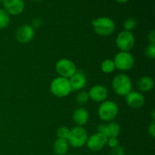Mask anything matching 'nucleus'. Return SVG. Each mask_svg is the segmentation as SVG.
Returning <instances> with one entry per match:
<instances>
[{"instance_id":"obj_1","label":"nucleus","mask_w":155,"mask_h":155,"mask_svg":"<svg viewBox=\"0 0 155 155\" xmlns=\"http://www.w3.org/2000/svg\"><path fill=\"white\" fill-rule=\"evenodd\" d=\"M94 30L101 36H109L114 33L115 24L108 17H100L95 18L92 22Z\"/></svg>"},{"instance_id":"obj_2","label":"nucleus","mask_w":155,"mask_h":155,"mask_svg":"<svg viewBox=\"0 0 155 155\" xmlns=\"http://www.w3.org/2000/svg\"><path fill=\"white\" fill-rule=\"evenodd\" d=\"M119 113L118 106L114 101L105 100L101 103L98 109V115L101 120L111 122L117 117Z\"/></svg>"},{"instance_id":"obj_3","label":"nucleus","mask_w":155,"mask_h":155,"mask_svg":"<svg viewBox=\"0 0 155 155\" xmlns=\"http://www.w3.org/2000/svg\"><path fill=\"white\" fill-rule=\"evenodd\" d=\"M50 91L53 95L58 98L67 97L72 92L69 79L61 77L54 78L50 85Z\"/></svg>"},{"instance_id":"obj_4","label":"nucleus","mask_w":155,"mask_h":155,"mask_svg":"<svg viewBox=\"0 0 155 155\" xmlns=\"http://www.w3.org/2000/svg\"><path fill=\"white\" fill-rule=\"evenodd\" d=\"M112 87L117 95L126 96L132 91L133 83L129 76L120 74L117 75L112 80Z\"/></svg>"},{"instance_id":"obj_5","label":"nucleus","mask_w":155,"mask_h":155,"mask_svg":"<svg viewBox=\"0 0 155 155\" xmlns=\"http://www.w3.org/2000/svg\"><path fill=\"white\" fill-rule=\"evenodd\" d=\"M88 137L89 136L86 129L83 127L77 126L71 130V133L68 142L73 148H82L86 144Z\"/></svg>"},{"instance_id":"obj_6","label":"nucleus","mask_w":155,"mask_h":155,"mask_svg":"<svg viewBox=\"0 0 155 155\" xmlns=\"http://www.w3.org/2000/svg\"><path fill=\"white\" fill-rule=\"evenodd\" d=\"M115 68L121 71H127L131 70L134 66V58L129 51H120L115 55Z\"/></svg>"},{"instance_id":"obj_7","label":"nucleus","mask_w":155,"mask_h":155,"mask_svg":"<svg viewBox=\"0 0 155 155\" xmlns=\"http://www.w3.org/2000/svg\"><path fill=\"white\" fill-rule=\"evenodd\" d=\"M116 45L120 51H129L135 45V36L132 32L123 30L116 38Z\"/></svg>"},{"instance_id":"obj_8","label":"nucleus","mask_w":155,"mask_h":155,"mask_svg":"<svg viewBox=\"0 0 155 155\" xmlns=\"http://www.w3.org/2000/svg\"><path fill=\"white\" fill-rule=\"evenodd\" d=\"M56 72L59 77L69 79L77 71V67L72 61L68 58H61L55 64Z\"/></svg>"},{"instance_id":"obj_9","label":"nucleus","mask_w":155,"mask_h":155,"mask_svg":"<svg viewBox=\"0 0 155 155\" xmlns=\"http://www.w3.org/2000/svg\"><path fill=\"white\" fill-rule=\"evenodd\" d=\"M107 138L100 133H96L88 137L86 146L90 151H98L104 148L107 145Z\"/></svg>"},{"instance_id":"obj_10","label":"nucleus","mask_w":155,"mask_h":155,"mask_svg":"<svg viewBox=\"0 0 155 155\" xmlns=\"http://www.w3.org/2000/svg\"><path fill=\"white\" fill-rule=\"evenodd\" d=\"M35 30L29 24H23L19 27L15 33V37L18 42L26 44L30 42L34 38Z\"/></svg>"},{"instance_id":"obj_11","label":"nucleus","mask_w":155,"mask_h":155,"mask_svg":"<svg viewBox=\"0 0 155 155\" xmlns=\"http://www.w3.org/2000/svg\"><path fill=\"white\" fill-rule=\"evenodd\" d=\"M4 10L9 15H19L24 12L25 4L24 0H5L3 2Z\"/></svg>"},{"instance_id":"obj_12","label":"nucleus","mask_w":155,"mask_h":155,"mask_svg":"<svg viewBox=\"0 0 155 155\" xmlns=\"http://www.w3.org/2000/svg\"><path fill=\"white\" fill-rule=\"evenodd\" d=\"M88 94L89 98L92 101L95 102H103L107 100L108 96V91L107 88L102 85H95L89 89Z\"/></svg>"},{"instance_id":"obj_13","label":"nucleus","mask_w":155,"mask_h":155,"mask_svg":"<svg viewBox=\"0 0 155 155\" xmlns=\"http://www.w3.org/2000/svg\"><path fill=\"white\" fill-rule=\"evenodd\" d=\"M98 133L104 135L106 137H117L120 132V127L117 123L111 121L106 124H100L98 127Z\"/></svg>"},{"instance_id":"obj_14","label":"nucleus","mask_w":155,"mask_h":155,"mask_svg":"<svg viewBox=\"0 0 155 155\" xmlns=\"http://www.w3.org/2000/svg\"><path fill=\"white\" fill-rule=\"evenodd\" d=\"M126 101L130 107L133 109L141 108L145 103V98L143 95L139 92L131 91L126 95Z\"/></svg>"},{"instance_id":"obj_15","label":"nucleus","mask_w":155,"mask_h":155,"mask_svg":"<svg viewBox=\"0 0 155 155\" xmlns=\"http://www.w3.org/2000/svg\"><path fill=\"white\" fill-rule=\"evenodd\" d=\"M72 91H80L86 85V77L82 71H76L75 74L69 78Z\"/></svg>"},{"instance_id":"obj_16","label":"nucleus","mask_w":155,"mask_h":155,"mask_svg":"<svg viewBox=\"0 0 155 155\" xmlns=\"http://www.w3.org/2000/svg\"><path fill=\"white\" fill-rule=\"evenodd\" d=\"M74 122L78 127H83L87 124L89 118V112L83 107H78L74 111L72 115Z\"/></svg>"},{"instance_id":"obj_17","label":"nucleus","mask_w":155,"mask_h":155,"mask_svg":"<svg viewBox=\"0 0 155 155\" xmlns=\"http://www.w3.org/2000/svg\"><path fill=\"white\" fill-rule=\"evenodd\" d=\"M137 86L141 92H148L154 88V82L151 77L148 76L141 77L137 81Z\"/></svg>"},{"instance_id":"obj_18","label":"nucleus","mask_w":155,"mask_h":155,"mask_svg":"<svg viewBox=\"0 0 155 155\" xmlns=\"http://www.w3.org/2000/svg\"><path fill=\"white\" fill-rule=\"evenodd\" d=\"M69 143L66 139H57L53 145V151L55 155H66L69 149Z\"/></svg>"},{"instance_id":"obj_19","label":"nucleus","mask_w":155,"mask_h":155,"mask_svg":"<svg viewBox=\"0 0 155 155\" xmlns=\"http://www.w3.org/2000/svg\"><path fill=\"white\" fill-rule=\"evenodd\" d=\"M101 69L104 74H111L116 69L114 60L105 59V60L103 61L101 64Z\"/></svg>"},{"instance_id":"obj_20","label":"nucleus","mask_w":155,"mask_h":155,"mask_svg":"<svg viewBox=\"0 0 155 155\" xmlns=\"http://www.w3.org/2000/svg\"><path fill=\"white\" fill-rule=\"evenodd\" d=\"M10 23V15L3 8H0V29H5Z\"/></svg>"},{"instance_id":"obj_21","label":"nucleus","mask_w":155,"mask_h":155,"mask_svg":"<svg viewBox=\"0 0 155 155\" xmlns=\"http://www.w3.org/2000/svg\"><path fill=\"white\" fill-rule=\"evenodd\" d=\"M71 133V130L66 127H61L56 131V135L58 136V139H66L68 140Z\"/></svg>"},{"instance_id":"obj_22","label":"nucleus","mask_w":155,"mask_h":155,"mask_svg":"<svg viewBox=\"0 0 155 155\" xmlns=\"http://www.w3.org/2000/svg\"><path fill=\"white\" fill-rule=\"evenodd\" d=\"M89 99V94H88L87 92H85V91H80L77 94V97H76V101H77V104H80V105H83V104H86Z\"/></svg>"},{"instance_id":"obj_23","label":"nucleus","mask_w":155,"mask_h":155,"mask_svg":"<svg viewBox=\"0 0 155 155\" xmlns=\"http://www.w3.org/2000/svg\"><path fill=\"white\" fill-rule=\"evenodd\" d=\"M136 21L134 18H129L127 19H126L124 22V30H127V31L131 32L132 30H134L136 27Z\"/></svg>"},{"instance_id":"obj_24","label":"nucleus","mask_w":155,"mask_h":155,"mask_svg":"<svg viewBox=\"0 0 155 155\" xmlns=\"http://www.w3.org/2000/svg\"><path fill=\"white\" fill-rule=\"evenodd\" d=\"M145 55L150 59L155 58V44H149L145 49Z\"/></svg>"},{"instance_id":"obj_25","label":"nucleus","mask_w":155,"mask_h":155,"mask_svg":"<svg viewBox=\"0 0 155 155\" xmlns=\"http://www.w3.org/2000/svg\"><path fill=\"white\" fill-rule=\"evenodd\" d=\"M107 145L110 147V148H114L115 147L119 145V140L117 139V137H112L107 139Z\"/></svg>"},{"instance_id":"obj_26","label":"nucleus","mask_w":155,"mask_h":155,"mask_svg":"<svg viewBox=\"0 0 155 155\" xmlns=\"http://www.w3.org/2000/svg\"><path fill=\"white\" fill-rule=\"evenodd\" d=\"M110 155H124V149L120 145L111 148L110 150Z\"/></svg>"},{"instance_id":"obj_27","label":"nucleus","mask_w":155,"mask_h":155,"mask_svg":"<svg viewBox=\"0 0 155 155\" xmlns=\"http://www.w3.org/2000/svg\"><path fill=\"white\" fill-rule=\"evenodd\" d=\"M42 24V19H40L39 18H36L32 21V24H31V27H33V29H36V28H39V27H41Z\"/></svg>"},{"instance_id":"obj_28","label":"nucleus","mask_w":155,"mask_h":155,"mask_svg":"<svg viewBox=\"0 0 155 155\" xmlns=\"http://www.w3.org/2000/svg\"><path fill=\"white\" fill-rule=\"evenodd\" d=\"M148 133L152 138L155 137V122L154 120H152L151 124L148 127Z\"/></svg>"},{"instance_id":"obj_29","label":"nucleus","mask_w":155,"mask_h":155,"mask_svg":"<svg viewBox=\"0 0 155 155\" xmlns=\"http://www.w3.org/2000/svg\"><path fill=\"white\" fill-rule=\"evenodd\" d=\"M148 41H149L150 44H155V31L154 30H151L148 36Z\"/></svg>"},{"instance_id":"obj_30","label":"nucleus","mask_w":155,"mask_h":155,"mask_svg":"<svg viewBox=\"0 0 155 155\" xmlns=\"http://www.w3.org/2000/svg\"><path fill=\"white\" fill-rule=\"evenodd\" d=\"M115 1L118 3H120V4H124V3L128 2L130 0H115Z\"/></svg>"},{"instance_id":"obj_31","label":"nucleus","mask_w":155,"mask_h":155,"mask_svg":"<svg viewBox=\"0 0 155 155\" xmlns=\"http://www.w3.org/2000/svg\"><path fill=\"white\" fill-rule=\"evenodd\" d=\"M151 115H152V120H155V111L154 110H153L152 113H151Z\"/></svg>"},{"instance_id":"obj_32","label":"nucleus","mask_w":155,"mask_h":155,"mask_svg":"<svg viewBox=\"0 0 155 155\" xmlns=\"http://www.w3.org/2000/svg\"><path fill=\"white\" fill-rule=\"evenodd\" d=\"M33 2H42L43 0H33Z\"/></svg>"},{"instance_id":"obj_33","label":"nucleus","mask_w":155,"mask_h":155,"mask_svg":"<svg viewBox=\"0 0 155 155\" xmlns=\"http://www.w3.org/2000/svg\"><path fill=\"white\" fill-rule=\"evenodd\" d=\"M0 1H1V2H4L5 0H0Z\"/></svg>"},{"instance_id":"obj_34","label":"nucleus","mask_w":155,"mask_h":155,"mask_svg":"<svg viewBox=\"0 0 155 155\" xmlns=\"http://www.w3.org/2000/svg\"><path fill=\"white\" fill-rule=\"evenodd\" d=\"M70 155H77V154H70Z\"/></svg>"},{"instance_id":"obj_35","label":"nucleus","mask_w":155,"mask_h":155,"mask_svg":"<svg viewBox=\"0 0 155 155\" xmlns=\"http://www.w3.org/2000/svg\"><path fill=\"white\" fill-rule=\"evenodd\" d=\"M130 155H133V154H130Z\"/></svg>"}]
</instances>
